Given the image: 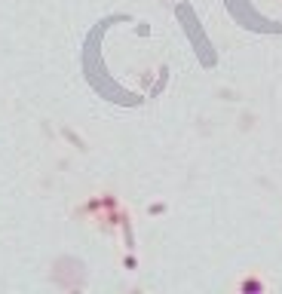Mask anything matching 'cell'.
<instances>
[{
    "mask_svg": "<svg viewBox=\"0 0 282 294\" xmlns=\"http://www.w3.org/2000/svg\"><path fill=\"white\" fill-rule=\"evenodd\" d=\"M120 264H123V270H135L138 267V257L135 254H123V257H120Z\"/></svg>",
    "mask_w": 282,
    "mask_h": 294,
    "instance_id": "6da1fadb",
    "label": "cell"
}]
</instances>
